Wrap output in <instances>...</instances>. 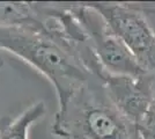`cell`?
Wrapping results in <instances>:
<instances>
[{"mask_svg": "<svg viewBox=\"0 0 155 139\" xmlns=\"http://www.w3.org/2000/svg\"><path fill=\"white\" fill-rule=\"evenodd\" d=\"M43 6V2H42ZM88 44L72 41L52 14L37 26L0 27V52L7 51L42 73L54 87L58 104L93 77L82 56Z\"/></svg>", "mask_w": 155, "mask_h": 139, "instance_id": "cell-1", "label": "cell"}, {"mask_svg": "<svg viewBox=\"0 0 155 139\" xmlns=\"http://www.w3.org/2000/svg\"><path fill=\"white\" fill-rule=\"evenodd\" d=\"M51 132L60 139H141L137 125L118 110L95 75L58 104Z\"/></svg>", "mask_w": 155, "mask_h": 139, "instance_id": "cell-2", "label": "cell"}, {"mask_svg": "<svg viewBox=\"0 0 155 139\" xmlns=\"http://www.w3.org/2000/svg\"><path fill=\"white\" fill-rule=\"evenodd\" d=\"M107 27L127 46L139 65L155 74V30L138 2H88Z\"/></svg>", "mask_w": 155, "mask_h": 139, "instance_id": "cell-3", "label": "cell"}, {"mask_svg": "<svg viewBox=\"0 0 155 139\" xmlns=\"http://www.w3.org/2000/svg\"><path fill=\"white\" fill-rule=\"evenodd\" d=\"M77 14L87 38V44L104 72L139 77L146 74L127 46L107 27L88 2H75Z\"/></svg>", "mask_w": 155, "mask_h": 139, "instance_id": "cell-4", "label": "cell"}, {"mask_svg": "<svg viewBox=\"0 0 155 139\" xmlns=\"http://www.w3.org/2000/svg\"><path fill=\"white\" fill-rule=\"evenodd\" d=\"M95 77L102 81L107 94L118 110L137 125L153 98L155 74L146 73L133 77L111 74L100 70Z\"/></svg>", "mask_w": 155, "mask_h": 139, "instance_id": "cell-5", "label": "cell"}, {"mask_svg": "<svg viewBox=\"0 0 155 139\" xmlns=\"http://www.w3.org/2000/svg\"><path fill=\"white\" fill-rule=\"evenodd\" d=\"M45 114L46 104L38 101L15 117L0 118V139H29L32 124L43 118Z\"/></svg>", "mask_w": 155, "mask_h": 139, "instance_id": "cell-6", "label": "cell"}, {"mask_svg": "<svg viewBox=\"0 0 155 139\" xmlns=\"http://www.w3.org/2000/svg\"><path fill=\"white\" fill-rule=\"evenodd\" d=\"M138 131L141 139H155V84L153 98L149 103L148 109L137 124Z\"/></svg>", "mask_w": 155, "mask_h": 139, "instance_id": "cell-7", "label": "cell"}, {"mask_svg": "<svg viewBox=\"0 0 155 139\" xmlns=\"http://www.w3.org/2000/svg\"><path fill=\"white\" fill-rule=\"evenodd\" d=\"M4 65V59H2V57H1V52H0V67H2Z\"/></svg>", "mask_w": 155, "mask_h": 139, "instance_id": "cell-8", "label": "cell"}]
</instances>
